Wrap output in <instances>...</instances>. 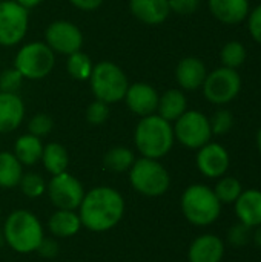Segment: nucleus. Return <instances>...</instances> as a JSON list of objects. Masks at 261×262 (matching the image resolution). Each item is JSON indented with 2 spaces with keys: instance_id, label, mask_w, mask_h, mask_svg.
<instances>
[{
  "instance_id": "nucleus-15",
  "label": "nucleus",
  "mask_w": 261,
  "mask_h": 262,
  "mask_svg": "<svg viewBox=\"0 0 261 262\" xmlns=\"http://www.w3.org/2000/svg\"><path fill=\"white\" fill-rule=\"evenodd\" d=\"M225 258V243L214 233L197 236L188 250L189 262H222Z\"/></svg>"
},
{
  "instance_id": "nucleus-36",
  "label": "nucleus",
  "mask_w": 261,
  "mask_h": 262,
  "mask_svg": "<svg viewBox=\"0 0 261 262\" xmlns=\"http://www.w3.org/2000/svg\"><path fill=\"white\" fill-rule=\"evenodd\" d=\"M200 6V0H169L171 12L174 11L178 15H191Z\"/></svg>"
},
{
  "instance_id": "nucleus-35",
  "label": "nucleus",
  "mask_w": 261,
  "mask_h": 262,
  "mask_svg": "<svg viewBox=\"0 0 261 262\" xmlns=\"http://www.w3.org/2000/svg\"><path fill=\"white\" fill-rule=\"evenodd\" d=\"M22 80H23V77H22V74L15 68L6 69L2 74V77H0V89H2V92H12V94H15V91L22 84Z\"/></svg>"
},
{
  "instance_id": "nucleus-4",
  "label": "nucleus",
  "mask_w": 261,
  "mask_h": 262,
  "mask_svg": "<svg viewBox=\"0 0 261 262\" xmlns=\"http://www.w3.org/2000/svg\"><path fill=\"white\" fill-rule=\"evenodd\" d=\"M223 204L218 201L214 189L206 184H191L180 198V209L188 223L197 227L214 224L222 215Z\"/></svg>"
},
{
  "instance_id": "nucleus-40",
  "label": "nucleus",
  "mask_w": 261,
  "mask_h": 262,
  "mask_svg": "<svg viewBox=\"0 0 261 262\" xmlns=\"http://www.w3.org/2000/svg\"><path fill=\"white\" fill-rule=\"evenodd\" d=\"M20 6H23L25 9H31V8H35L37 5H40L43 0H15Z\"/></svg>"
},
{
  "instance_id": "nucleus-14",
  "label": "nucleus",
  "mask_w": 261,
  "mask_h": 262,
  "mask_svg": "<svg viewBox=\"0 0 261 262\" xmlns=\"http://www.w3.org/2000/svg\"><path fill=\"white\" fill-rule=\"evenodd\" d=\"M158 92L148 83H134L128 86L125 94V101L129 111L135 115L148 117L157 112L158 107Z\"/></svg>"
},
{
  "instance_id": "nucleus-29",
  "label": "nucleus",
  "mask_w": 261,
  "mask_h": 262,
  "mask_svg": "<svg viewBox=\"0 0 261 262\" xmlns=\"http://www.w3.org/2000/svg\"><path fill=\"white\" fill-rule=\"evenodd\" d=\"M220 60H222L223 66L237 69L246 60V48H245V45L240 43V41H235V40L228 41L223 46L222 52H220Z\"/></svg>"
},
{
  "instance_id": "nucleus-41",
  "label": "nucleus",
  "mask_w": 261,
  "mask_h": 262,
  "mask_svg": "<svg viewBox=\"0 0 261 262\" xmlns=\"http://www.w3.org/2000/svg\"><path fill=\"white\" fill-rule=\"evenodd\" d=\"M254 243L257 244V247L261 250V226L255 229V233H254Z\"/></svg>"
},
{
  "instance_id": "nucleus-11",
  "label": "nucleus",
  "mask_w": 261,
  "mask_h": 262,
  "mask_svg": "<svg viewBox=\"0 0 261 262\" xmlns=\"http://www.w3.org/2000/svg\"><path fill=\"white\" fill-rule=\"evenodd\" d=\"M28 9L15 0L0 2V45L14 46L23 40L28 31Z\"/></svg>"
},
{
  "instance_id": "nucleus-33",
  "label": "nucleus",
  "mask_w": 261,
  "mask_h": 262,
  "mask_svg": "<svg viewBox=\"0 0 261 262\" xmlns=\"http://www.w3.org/2000/svg\"><path fill=\"white\" fill-rule=\"evenodd\" d=\"M52 126H54V123H52V118L49 115L37 114L29 120L28 130H29L31 135H35V137L42 138V137H46L52 130Z\"/></svg>"
},
{
  "instance_id": "nucleus-44",
  "label": "nucleus",
  "mask_w": 261,
  "mask_h": 262,
  "mask_svg": "<svg viewBox=\"0 0 261 262\" xmlns=\"http://www.w3.org/2000/svg\"><path fill=\"white\" fill-rule=\"evenodd\" d=\"M0 216H2V206H0Z\"/></svg>"
},
{
  "instance_id": "nucleus-23",
  "label": "nucleus",
  "mask_w": 261,
  "mask_h": 262,
  "mask_svg": "<svg viewBox=\"0 0 261 262\" xmlns=\"http://www.w3.org/2000/svg\"><path fill=\"white\" fill-rule=\"evenodd\" d=\"M43 144L38 137L26 134L17 138L14 144V155L22 166H34L42 160Z\"/></svg>"
},
{
  "instance_id": "nucleus-37",
  "label": "nucleus",
  "mask_w": 261,
  "mask_h": 262,
  "mask_svg": "<svg viewBox=\"0 0 261 262\" xmlns=\"http://www.w3.org/2000/svg\"><path fill=\"white\" fill-rule=\"evenodd\" d=\"M248 29H249L251 35L254 37V40L261 45V5L254 8L252 12H249Z\"/></svg>"
},
{
  "instance_id": "nucleus-7",
  "label": "nucleus",
  "mask_w": 261,
  "mask_h": 262,
  "mask_svg": "<svg viewBox=\"0 0 261 262\" xmlns=\"http://www.w3.org/2000/svg\"><path fill=\"white\" fill-rule=\"evenodd\" d=\"M55 64L54 51L42 41H31L18 49L14 68L28 80H40L51 74Z\"/></svg>"
},
{
  "instance_id": "nucleus-25",
  "label": "nucleus",
  "mask_w": 261,
  "mask_h": 262,
  "mask_svg": "<svg viewBox=\"0 0 261 262\" xmlns=\"http://www.w3.org/2000/svg\"><path fill=\"white\" fill-rule=\"evenodd\" d=\"M42 163H43L45 169L54 177V175L66 172L68 164H69V157H68L66 149L62 144L49 143V144L43 146Z\"/></svg>"
},
{
  "instance_id": "nucleus-9",
  "label": "nucleus",
  "mask_w": 261,
  "mask_h": 262,
  "mask_svg": "<svg viewBox=\"0 0 261 262\" xmlns=\"http://www.w3.org/2000/svg\"><path fill=\"white\" fill-rule=\"evenodd\" d=\"M175 140L188 149H200L211 141L212 130L209 118L200 111H186L174 126Z\"/></svg>"
},
{
  "instance_id": "nucleus-26",
  "label": "nucleus",
  "mask_w": 261,
  "mask_h": 262,
  "mask_svg": "<svg viewBox=\"0 0 261 262\" xmlns=\"http://www.w3.org/2000/svg\"><path fill=\"white\" fill-rule=\"evenodd\" d=\"M135 161V155L131 149L123 147V146H117L109 149L105 157H103V164L105 169H108L109 172H115V173H122L126 172L132 167Z\"/></svg>"
},
{
  "instance_id": "nucleus-28",
  "label": "nucleus",
  "mask_w": 261,
  "mask_h": 262,
  "mask_svg": "<svg viewBox=\"0 0 261 262\" xmlns=\"http://www.w3.org/2000/svg\"><path fill=\"white\" fill-rule=\"evenodd\" d=\"M92 63H91V58L83 54L82 51H77L71 55H68V63H66V69H68V74L74 78V80H78V81H85L91 77V72H92Z\"/></svg>"
},
{
  "instance_id": "nucleus-39",
  "label": "nucleus",
  "mask_w": 261,
  "mask_h": 262,
  "mask_svg": "<svg viewBox=\"0 0 261 262\" xmlns=\"http://www.w3.org/2000/svg\"><path fill=\"white\" fill-rule=\"evenodd\" d=\"M69 2L75 8L83 9V11H94V9H97L103 3V0H69Z\"/></svg>"
},
{
  "instance_id": "nucleus-20",
  "label": "nucleus",
  "mask_w": 261,
  "mask_h": 262,
  "mask_svg": "<svg viewBox=\"0 0 261 262\" xmlns=\"http://www.w3.org/2000/svg\"><path fill=\"white\" fill-rule=\"evenodd\" d=\"M212 15L226 25L242 23L249 15V0H208Z\"/></svg>"
},
{
  "instance_id": "nucleus-13",
  "label": "nucleus",
  "mask_w": 261,
  "mask_h": 262,
  "mask_svg": "<svg viewBox=\"0 0 261 262\" xmlns=\"http://www.w3.org/2000/svg\"><path fill=\"white\" fill-rule=\"evenodd\" d=\"M195 163L203 177L215 180L226 175L231 166V157L222 144L209 141L198 149Z\"/></svg>"
},
{
  "instance_id": "nucleus-12",
  "label": "nucleus",
  "mask_w": 261,
  "mask_h": 262,
  "mask_svg": "<svg viewBox=\"0 0 261 262\" xmlns=\"http://www.w3.org/2000/svg\"><path fill=\"white\" fill-rule=\"evenodd\" d=\"M45 40L54 52L71 55L82 49L83 34L74 23L66 20H57L46 28Z\"/></svg>"
},
{
  "instance_id": "nucleus-30",
  "label": "nucleus",
  "mask_w": 261,
  "mask_h": 262,
  "mask_svg": "<svg viewBox=\"0 0 261 262\" xmlns=\"http://www.w3.org/2000/svg\"><path fill=\"white\" fill-rule=\"evenodd\" d=\"M18 186H20L22 193L28 198H38L46 192V183H45L43 177L35 172L23 173Z\"/></svg>"
},
{
  "instance_id": "nucleus-6",
  "label": "nucleus",
  "mask_w": 261,
  "mask_h": 262,
  "mask_svg": "<svg viewBox=\"0 0 261 262\" xmlns=\"http://www.w3.org/2000/svg\"><path fill=\"white\" fill-rule=\"evenodd\" d=\"M89 81L95 98L108 104L122 101L129 86L123 69L118 64L106 60L97 63L92 68Z\"/></svg>"
},
{
  "instance_id": "nucleus-18",
  "label": "nucleus",
  "mask_w": 261,
  "mask_h": 262,
  "mask_svg": "<svg viewBox=\"0 0 261 262\" xmlns=\"http://www.w3.org/2000/svg\"><path fill=\"white\" fill-rule=\"evenodd\" d=\"M208 75L205 63L197 57H185L175 69L177 83L186 91H195L203 86Z\"/></svg>"
},
{
  "instance_id": "nucleus-8",
  "label": "nucleus",
  "mask_w": 261,
  "mask_h": 262,
  "mask_svg": "<svg viewBox=\"0 0 261 262\" xmlns=\"http://www.w3.org/2000/svg\"><path fill=\"white\" fill-rule=\"evenodd\" d=\"M205 98L212 104L231 103L242 89V77L237 69L222 66L206 75L203 83Z\"/></svg>"
},
{
  "instance_id": "nucleus-42",
  "label": "nucleus",
  "mask_w": 261,
  "mask_h": 262,
  "mask_svg": "<svg viewBox=\"0 0 261 262\" xmlns=\"http://www.w3.org/2000/svg\"><path fill=\"white\" fill-rule=\"evenodd\" d=\"M257 147H258V152L261 154V129L258 130V134H257Z\"/></svg>"
},
{
  "instance_id": "nucleus-5",
  "label": "nucleus",
  "mask_w": 261,
  "mask_h": 262,
  "mask_svg": "<svg viewBox=\"0 0 261 262\" xmlns=\"http://www.w3.org/2000/svg\"><path fill=\"white\" fill-rule=\"evenodd\" d=\"M129 183L137 193L157 198L169 190L171 177L158 160L142 157L129 169Z\"/></svg>"
},
{
  "instance_id": "nucleus-31",
  "label": "nucleus",
  "mask_w": 261,
  "mask_h": 262,
  "mask_svg": "<svg viewBox=\"0 0 261 262\" xmlns=\"http://www.w3.org/2000/svg\"><path fill=\"white\" fill-rule=\"evenodd\" d=\"M209 123H211L212 135H225L234 126V115L228 109H220L212 115Z\"/></svg>"
},
{
  "instance_id": "nucleus-1",
  "label": "nucleus",
  "mask_w": 261,
  "mask_h": 262,
  "mask_svg": "<svg viewBox=\"0 0 261 262\" xmlns=\"http://www.w3.org/2000/svg\"><path fill=\"white\" fill-rule=\"evenodd\" d=\"M125 209V198L118 190L98 186L85 193L77 210L83 227L95 233H103L114 229L122 221Z\"/></svg>"
},
{
  "instance_id": "nucleus-19",
  "label": "nucleus",
  "mask_w": 261,
  "mask_h": 262,
  "mask_svg": "<svg viewBox=\"0 0 261 262\" xmlns=\"http://www.w3.org/2000/svg\"><path fill=\"white\" fill-rule=\"evenodd\" d=\"M129 9L146 25H160L171 14L169 0H129Z\"/></svg>"
},
{
  "instance_id": "nucleus-22",
  "label": "nucleus",
  "mask_w": 261,
  "mask_h": 262,
  "mask_svg": "<svg viewBox=\"0 0 261 262\" xmlns=\"http://www.w3.org/2000/svg\"><path fill=\"white\" fill-rule=\"evenodd\" d=\"M188 111V100L180 89H169L158 98L157 112L162 118L172 123Z\"/></svg>"
},
{
  "instance_id": "nucleus-17",
  "label": "nucleus",
  "mask_w": 261,
  "mask_h": 262,
  "mask_svg": "<svg viewBox=\"0 0 261 262\" xmlns=\"http://www.w3.org/2000/svg\"><path fill=\"white\" fill-rule=\"evenodd\" d=\"M25 118V104L17 94L0 92V134L15 130Z\"/></svg>"
},
{
  "instance_id": "nucleus-38",
  "label": "nucleus",
  "mask_w": 261,
  "mask_h": 262,
  "mask_svg": "<svg viewBox=\"0 0 261 262\" xmlns=\"http://www.w3.org/2000/svg\"><path fill=\"white\" fill-rule=\"evenodd\" d=\"M58 250H60V247H58V243L55 239L43 238L35 252L43 258H55L58 255Z\"/></svg>"
},
{
  "instance_id": "nucleus-45",
  "label": "nucleus",
  "mask_w": 261,
  "mask_h": 262,
  "mask_svg": "<svg viewBox=\"0 0 261 262\" xmlns=\"http://www.w3.org/2000/svg\"><path fill=\"white\" fill-rule=\"evenodd\" d=\"M0 2H3V0H0Z\"/></svg>"
},
{
  "instance_id": "nucleus-10",
  "label": "nucleus",
  "mask_w": 261,
  "mask_h": 262,
  "mask_svg": "<svg viewBox=\"0 0 261 262\" xmlns=\"http://www.w3.org/2000/svg\"><path fill=\"white\" fill-rule=\"evenodd\" d=\"M46 192L51 203L62 210H77L86 193L83 184L68 172L54 175L46 184Z\"/></svg>"
},
{
  "instance_id": "nucleus-43",
  "label": "nucleus",
  "mask_w": 261,
  "mask_h": 262,
  "mask_svg": "<svg viewBox=\"0 0 261 262\" xmlns=\"http://www.w3.org/2000/svg\"><path fill=\"white\" fill-rule=\"evenodd\" d=\"M2 243H3V235L0 233V246H2Z\"/></svg>"
},
{
  "instance_id": "nucleus-3",
  "label": "nucleus",
  "mask_w": 261,
  "mask_h": 262,
  "mask_svg": "<svg viewBox=\"0 0 261 262\" xmlns=\"http://www.w3.org/2000/svg\"><path fill=\"white\" fill-rule=\"evenodd\" d=\"M2 235L6 244L20 255L35 252L45 238V232L38 218L25 209L14 210L8 215Z\"/></svg>"
},
{
  "instance_id": "nucleus-21",
  "label": "nucleus",
  "mask_w": 261,
  "mask_h": 262,
  "mask_svg": "<svg viewBox=\"0 0 261 262\" xmlns=\"http://www.w3.org/2000/svg\"><path fill=\"white\" fill-rule=\"evenodd\" d=\"M82 220L75 210L57 209L48 220V229L55 238H71L82 229Z\"/></svg>"
},
{
  "instance_id": "nucleus-27",
  "label": "nucleus",
  "mask_w": 261,
  "mask_h": 262,
  "mask_svg": "<svg viewBox=\"0 0 261 262\" xmlns=\"http://www.w3.org/2000/svg\"><path fill=\"white\" fill-rule=\"evenodd\" d=\"M214 192L223 206L225 204H234L237 201V198L242 195L243 186H242L238 178L225 175V177L218 178V181L214 187Z\"/></svg>"
},
{
  "instance_id": "nucleus-16",
  "label": "nucleus",
  "mask_w": 261,
  "mask_h": 262,
  "mask_svg": "<svg viewBox=\"0 0 261 262\" xmlns=\"http://www.w3.org/2000/svg\"><path fill=\"white\" fill-rule=\"evenodd\" d=\"M234 212L237 221L245 224L246 227L257 229L261 226V190L260 189H248L243 190L242 195L234 203Z\"/></svg>"
},
{
  "instance_id": "nucleus-32",
  "label": "nucleus",
  "mask_w": 261,
  "mask_h": 262,
  "mask_svg": "<svg viewBox=\"0 0 261 262\" xmlns=\"http://www.w3.org/2000/svg\"><path fill=\"white\" fill-rule=\"evenodd\" d=\"M109 118V106L105 101L95 100L86 109V121L92 126H100Z\"/></svg>"
},
{
  "instance_id": "nucleus-34",
  "label": "nucleus",
  "mask_w": 261,
  "mask_h": 262,
  "mask_svg": "<svg viewBox=\"0 0 261 262\" xmlns=\"http://www.w3.org/2000/svg\"><path fill=\"white\" fill-rule=\"evenodd\" d=\"M251 238V229L246 227L242 223H235L234 226H231V229L226 233V239L232 247H243L249 243Z\"/></svg>"
},
{
  "instance_id": "nucleus-24",
  "label": "nucleus",
  "mask_w": 261,
  "mask_h": 262,
  "mask_svg": "<svg viewBox=\"0 0 261 262\" xmlns=\"http://www.w3.org/2000/svg\"><path fill=\"white\" fill-rule=\"evenodd\" d=\"M23 177V166L12 152H0V187L12 189Z\"/></svg>"
},
{
  "instance_id": "nucleus-2",
  "label": "nucleus",
  "mask_w": 261,
  "mask_h": 262,
  "mask_svg": "<svg viewBox=\"0 0 261 262\" xmlns=\"http://www.w3.org/2000/svg\"><path fill=\"white\" fill-rule=\"evenodd\" d=\"M174 127L158 114L143 117L135 127L134 143L145 158L160 160L168 155L174 146Z\"/></svg>"
}]
</instances>
